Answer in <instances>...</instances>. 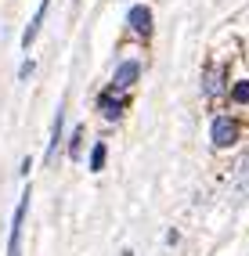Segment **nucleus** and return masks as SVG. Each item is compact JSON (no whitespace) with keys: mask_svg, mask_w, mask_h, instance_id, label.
<instances>
[{"mask_svg":"<svg viewBox=\"0 0 249 256\" xmlns=\"http://www.w3.org/2000/svg\"><path fill=\"white\" fill-rule=\"evenodd\" d=\"M210 141L213 148H231L238 141V123L231 116H213V123H210Z\"/></svg>","mask_w":249,"mask_h":256,"instance_id":"1","label":"nucleus"},{"mask_svg":"<svg viewBox=\"0 0 249 256\" xmlns=\"http://www.w3.org/2000/svg\"><path fill=\"white\" fill-rule=\"evenodd\" d=\"M26 213H29V188L22 192L18 206H14V216H11V238H8V256H18V246H22V231H26Z\"/></svg>","mask_w":249,"mask_h":256,"instance_id":"2","label":"nucleus"},{"mask_svg":"<svg viewBox=\"0 0 249 256\" xmlns=\"http://www.w3.org/2000/svg\"><path fill=\"white\" fill-rule=\"evenodd\" d=\"M141 80V62L138 58H126L116 65V72H112V87L116 90H126V87H134V83Z\"/></svg>","mask_w":249,"mask_h":256,"instance_id":"3","label":"nucleus"},{"mask_svg":"<svg viewBox=\"0 0 249 256\" xmlns=\"http://www.w3.org/2000/svg\"><path fill=\"white\" fill-rule=\"evenodd\" d=\"M123 108H126V98H123V94H116V87H108L102 98H98V112H102L108 123H116V119L123 116Z\"/></svg>","mask_w":249,"mask_h":256,"instance_id":"4","label":"nucleus"},{"mask_svg":"<svg viewBox=\"0 0 249 256\" xmlns=\"http://www.w3.org/2000/svg\"><path fill=\"white\" fill-rule=\"evenodd\" d=\"M126 22H130V29H134L138 32V36H152V11H148L144 4H134V8H130L126 11Z\"/></svg>","mask_w":249,"mask_h":256,"instance_id":"5","label":"nucleus"},{"mask_svg":"<svg viewBox=\"0 0 249 256\" xmlns=\"http://www.w3.org/2000/svg\"><path fill=\"white\" fill-rule=\"evenodd\" d=\"M62 138H65V105H58V112H54V123H51V141H47V162H54Z\"/></svg>","mask_w":249,"mask_h":256,"instance_id":"6","label":"nucleus"},{"mask_svg":"<svg viewBox=\"0 0 249 256\" xmlns=\"http://www.w3.org/2000/svg\"><path fill=\"white\" fill-rule=\"evenodd\" d=\"M224 65H210V69L202 72V94L206 98H217L220 90H224Z\"/></svg>","mask_w":249,"mask_h":256,"instance_id":"7","label":"nucleus"},{"mask_svg":"<svg viewBox=\"0 0 249 256\" xmlns=\"http://www.w3.org/2000/svg\"><path fill=\"white\" fill-rule=\"evenodd\" d=\"M47 8H51V0H40V8H36V14H32V22H29V26H26V32H22V50H29V47H32V40H36V32H40V26H44Z\"/></svg>","mask_w":249,"mask_h":256,"instance_id":"8","label":"nucleus"},{"mask_svg":"<svg viewBox=\"0 0 249 256\" xmlns=\"http://www.w3.org/2000/svg\"><path fill=\"white\" fill-rule=\"evenodd\" d=\"M105 159H108V144H105V141H94V148H90V159H87L90 174H102V170H105Z\"/></svg>","mask_w":249,"mask_h":256,"instance_id":"9","label":"nucleus"},{"mask_svg":"<svg viewBox=\"0 0 249 256\" xmlns=\"http://www.w3.org/2000/svg\"><path fill=\"white\" fill-rule=\"evenodd\" d=\"M83 138H87V126H76L72 138H69V159L72 162H80V156H83Z\"/></svg>","mask_w":249,"mask_h":256,"instance_id":"10","label":"nucleus"},{"mask_svg":"<svg viewBox=\"0 0 249 256\" xmlns=\"http://www.w3.org/2000/svg\"><path fill=\"white\" fill-rule=\"evenodd\" d=\"M235 192H238V198L249 192V152L242 156V162H238V177H235Z\"/></svg>","mask_w":249,"mask_h":256,"instance_id":"11","label":"nucleus"},{"mask_svg":"<svg viewBox=\"0 0 249 256\" xmlns=\"http://www.w3.org/2000/svg\"><path fill=\"white\" fill-rule=\"evenodd\" d=\"M231 101H235V105H249V80H238L235 87H231Z\"/></svg>","mask_w":249,"mask_h":256,"instance_id":"12","label":"nucleus"},{"mask_svg":"<svg viewBox=\"0 0 249 256\" xmlns=\"http://www.w3.org/2000/svg\"><path fill=\"white\" fill-rule=\"evenodd\" d=\"M32 69H36V65H32V58H26V62H22V69H18V80H29Z\"/></svg>","mask_w":249,"mask_h":256,"instance_id":"13","label":"nucleus"},{"mask_svg":"<svg viewBox=\"0 0 249 256\" xmlns=\"http://www.w3.org/2000/svg\"><path fill=\"white\" fill-rule=\"evenodd\" d=\"M76 4H80V0H76Z\"/></svg>","mask_w":249,"mask_h":256,"instance_id":"14","label":"nucleus"}]
</instances>
